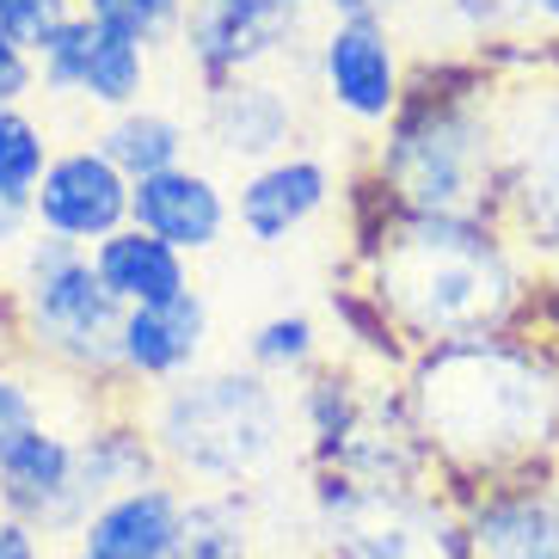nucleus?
<instances>
[{
  "instance_id": "aec40b11",
  "label": "nucleus",
  "mask_w": 559,
  "mask_h": 559,
  "mask_svg": "<svg viewBox=\"0 0 559 559\" xmlns=\"http://www.w3.org/2000/svg\"><path fill=\"white\" fill-rule=\"evenodd\" d=\"M93 148H99L130 185H142V179H154V173H173V166H185L191 130H185L173 111L135 105V111H117L111 123L93 135Z\"/></svg>"
},
{
  "instance_id": "412c9836",
  "label": "nucleus",
  "mask_w": 559,
  "mask_h": 559,
  "mask_svg": "<svg viewBox=\"0 0 559 559\" xmlns=\"http://www.w3.org/2000/svg\"><path fill=\"white\" fill-rule=\"evenodd\" d=\"M179 559H264L252 492H185Z\"/></svg>"
},
{
  "instance_id": "2eb2a0df",
  "label": "nucleus",
  "mask_w": 559,
  "mask_h": 559,
  "mask_svg": "<svg viewBox=\"0 0 559 559\" xmlns=\"http://www.w3.org/2000/svg\"><path fill=\"white\" fill-rule=\"evenodd\" d=\"M332 198V166L320 154H283L271 166H252L234 198V222L259 247H283L289 234H301Z\"/></svg>"
},
{
  "instance_id": "c756f323",
  "label": "nucleus",
  "mask_w": 559,
  "mask_h": 559,
  "mask_svg": "<svg viewBox=\"0 0 559 559\" xmlns=\"http://www.w3.org/2000/svg\"><path fill=\"white\" fill-rule=\"evenodd\" d=\"M443 7L461 19V25H467V32H479V37H486V32H498V25H510V19H523V13H528L523 0H443Z\"/></svg>"
},
{
  "instance_id": "cd10ccee",
  "label": "nucleus",
  "mask_w": 559,
  "mask_h": 559,
  "mask_svg": "<svg viewBox=\"0 0 559 559\" xmlns=\"http://www.w3.org/2000/svg\"><path fill=\"white\" fill-rule=\"evenodd\" d=\"M37 425H50V418H44V394H37V381L0 357V449H13L19 437L37 430Z\"/></svg>"
},
{
  "instance_id": "1a4fd4ad",
  "label": "nucleus",
  "mask_w": 559,
  "mask_h": 559,
  "mask_svg": "<svg viewBox=\"0 0 559 559\" xmlns=\"http://www.w3.org/2000/svg\"><path fill=\"white\" fill-rule=\"evenodd\" d=\"M320 86L357 123H394L406 105V62L388 19H332L320 37Z\"/></svg>"
},
{
  "instance_id": "7c9ffc66",
  "label": "nucleus",
  "mask_w": 559,
  "mask_h": 559,
  "mask_svg": "<svg viewBox=\"0 0 559 559\" xmlns=\"http://www.w3.org/2000/svg\"><path fill=\"white\" fill-rule=\"evenodd\" d=\"M0 559H56V554H50V542H44L32 523L0 516Z\"/></svg>"
},
{
  "instance_id": "f8f14e48",
  "label": "nucleus",
  "mask_w": 559,
  "mask_h": 559,
  "mask_svg": "<svg viewBox=\"0 0 559 559\" xmlns=\"http://www.w3.org/2000/svg\"><path fill=\"white\" fill-rule=\"evenodd\" d=\"M203 142L234 166H271L296 154V99L277 81L247 74L228 86H203Z\"/></svg>"
},
{
  "instance_id": "7ed1b4c3",
  "label": "nucleus",
  "mask_w": 559,
  "mask_h": 559,
  "mask_svg": "<svg viewBox=\"0 0 559 559\" xmlns=\"http://www.w3.org/2000/svg\"><path fill=\"white\" fill-rule=\"evenodd\" d=\"M142 425L166 461V479L185 492H252L289 474V455H301L296 400L240 362L191 369L154 388Z\"/></svg>"
},
{
  "instance_id": "f257e3e1",
  "label": "nucleus",
  "mask_w": 559,
  "mask_h": 559,
  "mask_svg": "<svg viewBox=\"0 0 559 559\" xmlns=\"http://www.w3.org/2000/svg\"><path fill=\"white\" fill-rule=\"evenodd\" d=\"M406 412L443 492L461 504L498 486L554 479L559 461V357L542 338L498 332L412 350Z\"/></svg>"
},
{
  "instance_id": "f03ea898",
  "label": "nucleus",
  "mask_w": 559,
  "mask_h": 559,
  "mask_svg": "<svg viewBox=\"0 0 559 559\" xmlns=\"http://www.w3.org/2000/svg\"><path fill=\"white\" fill-rule=\"evenodd\" d=\"M362 289L406 350L516 332L528 313L523 247L486 215H412L394 198L362 228Z\"/></svg>"
},
{
  "instance_id": "dca6fc26",
  "label": "nucleus",
  "mask_w": 559,
  "mask_h": 559,
  "mask_svg": "<svg viewBox=\"0 0 559 559\" xmlns=\"http://www.w3.org/2000/svg\"><path fill=\"white\" fill-rule=\"evenodd\" d=\"M185 535V486L154 479L135 492L111 498L105 510H93V523L81 528L74 554L81 559H179Z\"/></svg>"
},
{
  "instance_id": "6e6552de",
  "label": "nucleus",
  "mask_w": 559,
  "mask_h": 559,
  "mask_svg": "<svg viewBox=\"0 0 559 559\" xmlns=\"http://www.w3.org/2000/svg\"><path fill=\"white\" fill-rule=\"evenodd\" d=\"M185 56L203 86H228L264 74L301 37V13L277 0H191L185 13Z\"/></svg>"
},
{
  "instance_id": "393cba45",
  "label": "nucleus",
  "mask_w": 559,
  "mask_h": 559,
  "mask_svg": "<svg viewBox=\"0 0 559 559\" xmlns=\"http://www.w3.org/2000/svg\"><path fill=\"white\" fill-rule=\"evenodd\" d=\"M81 13L105 32L130 37V44H160V37L185 32V13H191V0H81Z\"/></svg>"
},
{
  "instance_id": "2f4dec72",
  "label": "nucleus",
  "mask_w": 559,
  "mask_h": 559,
  "mask_svg": "<svg viewBox=\"0 0 559 559\" xmlns=\"http://www.w3.org/2000/svg\"><path fill=\"white\" fill-rule=\"evenodd\" d=\"M332 19H388L400 13V7H412V0H326Z\"/></svg>"
},
{
  "instance_id": "a878e982",
  "label": "nucleus",
  "mask_w": 559,
  "mask_h": 559,
  "mask_svg": "<svg viewBox=\"0 0 559 559\" xmlns=\"http://www.w3.org/2000/svg\"><path fill=\"white\" fill-rule=\"evenodd\" d=\"M86 44H93V19L74 13L62 32L37 50V86L56 99H81V68H86Z\"/></svg>"
},
{
  "instance_id": "ddd939ff",
  "label": "nucleus",
  "mask_w": 559,
  "mask_h": 559,
  "mask_svg": "<svg viewBox=\"0 0 559 559\" xmlns=\"http://www.w3.org/2000/svg\"><path fill=\"white\" fill-rule=\"evenodd\" d=\"M68 492H74V437L68 430L37 425L13 449H0V516L32 523L50 547H68Z\"/></svg>"
},
{
  "instance_id": "39448f33",
  "label": "nucleus",
  "mask_w": 559,
  "mask_h": 559,
  "mask_svg": "<svg viewBox=\"0 0 559 559\" xmlns=\"http://www.w3.org/2000/svg\"><path fill=\"white\" fill-rule=\"evenodd\" d=\"M130 308L93 271V252L37 234L13 259V326L44 369L81 381H123Z\"/></svg>"
},
{
  "instance_id": "20e7f679",
  "label": "nucleus",
  "mask_w": 559,
  "mask_h": 559,
  "mask_svg": "<svg viewBox=\"0 0 559 559\" xmlns=\"http://www.w3.org/2000/svg\"><path fill=\"white\" fill-rule=\"evenodd\" d=\"M376 179L412 215L498 222V123L486 68H443L437 81H406V105L376 154Z\"/></svg>"
},
{
  "instance_id": "6ab92c4d",
  "label": "nucleus",
  "mask_w": 559,
  "mask_h": 559,
  "mask_svg": "<svg viewBox=\"0 0 559 559\" xmlns=\"http://www.w3.org/2000/svg\"><path fill=\"white\" fill-rule=\"evenodd\" d=\"M93 271H99V283L123 308H160V301L191 289L185 252H173L166 240H154L142 228H117L111 240H99L93 247Z\"/></svg>"
},
{
  "instance_id": "473e14b6",
  "label": "nucleus",
  "mask_w": 559,
  "mask_h": 559,
  "mask_svg": "<svg viewBox=\"0 0 559 559\" xmlns=\"http://www.w3.org/2000/svg\"><path fill=\"white\" fill-rule=\"evenodd\" d=\"M523 7H528V19H547L559 32V0H523Z\"/></svg>"
},
{
  "instance_id": "f704fd0d",
  "label": "nucleus",
  "mask_w": 559,
  "mask_h": 559,
  "mask_svg": "<svg viewBox=\"0 0 559 559\" xmlns=\"http://www.w3.org/2000/svg\"><path fill=\"white\" fill-rule=\"evenodd\" d=\"M56 559H81V554H74V547H62V554H56Z\"/></svg>"
},
{
  "instance_id": "9d476101",
  "label": "nucleus",
  "mask_w": 559,
  "mask_h": 559,
  "mask_svg": "<svg viewBox=\"0 0 559 559\" xmlns=\"http://www.w3.org/2000/svg\"><path fill=\"white\" fill-rule=\"evenodd\" d=\"M130 198H135V185L99 148H68V154H56L44 185H37L32 215H37V234L93 252L117 228H130Z\"/></svg>"
},
{
  "instance_id": "f3484780",
  "label": "nucleus",
  "mask_w": 559,
  "mask_h": 559,
  "mask_svg": "<svg viewBox=\"0 0 559 559\" xmlns=\"http://www.w3.org/2000/svg\"><path fill=\"white\" fill-rule=\"evenodd\" d=\"M467 542L474 559H559V486H498L467 498Z\"/></svg>"
},
{
  "instance_id": "bb28decb",
  "label": "nucleus",
  "mask_w": 559,
  "mask_h": 559,
  "mask_svg": "<svg viewBox=\"0 0 559 559\" xmlns=\"http://www.w3.org/2000/svg\"><path fill=\"white\" fill-rule=\"evenodd\" d=\"M74 13H81V0H0V32L13 37L19 50L37 56Z\"/></svg>"
},
{
  "instance_id": "a211bd4d",
  "label": "nucleus",
  "mask_w": 559,
  "mask_h": 559,
  "mask_svg": "<svg viewBox=\"0 0 559 559\" xmlns=\"http://www.w3.org/2000/svg\"><path fill=\"white\" fill-rule=\"evenodd\" d=\"M203 350H210V301L198 289H185L160 308H130V320H123V381L166 388V381L191 376Z\"/></svg>"
},
{
  "instance_id": "b1692460",
  "label": "nucleus",
  "mask_w": 559,
  "mask_h": 559,
  "mask_svg": "<svg viewBox=\"0 0 559 559\" xmlns=\"http://www.w3.org/2000/svg\"><path fill=\"white\" fill-rule=\"evenodd\" d=\"M50 135L37 130L32 111H0V203H25L32 210L37 185L50 173Z\"/></svg>"
},
{
  "instance_id": "4be33fe9",
  "label": "nucleus",
  "mask_w": 559,
  "mask_h": 559,
  "mask_svg": "<svg viewBox=\"0 0 559 559\" xmlns=\"http://www.w3.org/2000/svg\"><path fill=\"white\" fill-rule=\"evenodd\" d=\"M142 86H148V50L130 44V37L93 25V44H86V68H81V99L99 105V111H135L142 105Z\"/></svg>"
},
{
  "instance_id": "0eeeda50",
  "label": "nucleus",
  "mask_w": 559,
  "mask_h": 559,
  "mask_svg": "<svg viewBox=\"0 0 559 559\" xmlns=\"http://www.w3.org/2000/svg\"><path fill=\"white\" fill-rule=\"evenodd\" d=\"M498 228L523 252L559 259V74L516 81L492 99Z\"/></svg>"
},
{
  "instance_id": "5701e85b",
  "label": "nucleus",
  "mask_w": 559,
  "mask_h": 559,
  "mask_svg": "<svg viewBox=\"0 0 559 559\" xmlns=\"http://www.w3.org/2000/svg\"><path fill=\"white\" fill-rule=\"evenodd\" d=\"M247 369L271 381H289V376H313L320 369V326L308 313H271L247 332Z\"/></svg>"
},
{
  "instance_id": "9b49d317",
  "label": "nucleus",
  "mask_w": 559,
  "mask_h": 559,
  "mask_svg": "<svg viewBox=\"0 0 559 559\" xmlns=\"http://www.w3.org/2000/svg\"><path fill=\"white\" fill-rule=\"evenodd\" d=\"M166 479V461L154 449L142 412H105L74 437V492H68V547L81 542V528L93 523V510H105L111 498L135 492Z\"/></svg>"
},
{
  "instance_id": "72a5a7b5",
  "label": "nucleus",
  "mask_w": 559,
  "mask_h": 559,
  "mask_svg": "<svg viewBox=\"0 0 559 559\" xmlns=\"http://www.w3.org/2000/svg\"><path fill=\"white\" fill-rule=\"evenodd\" d=\"M277 7H296V13H301V7H313V0H277Z\"/></svg>"
},
{
  "instance_id": "4468645a",
  "label": "nucleus",
  "mask_w": 559,
  "mask_h": 559,
  "mask_svg": "<svg viewBox=\"0 0 559 559\" xmlns=\"http://www.w3.org/2000/svg\"><path fill=\"white\" fill-rule=\"evenodd\" d=\"M234 222V203L228 191L203 173V166H173V173H154V179L135 185L130 198V228L154 234V240H166L173 252H210L222 234H228Z\"/></svg>"
},
{
  "instance_id": "c85d7f7f",
  "label": "nucleus",
  "mask_w": 559,
  "mask_h": 559,
  "mask_svg": "<svg viewBox=\"0 0 559 559\" xmlns=\"http://www.w3.org/2000/svg\"><path fill=\"white\" fill-rule=\"evenodd\" d=\"M37 86V56L32 50H19L13 37L0 32V111H13L25 93Z\"/></svg>"
},
{
  "instance_id": "423d86ee",
  "label": "nucleus",
  "mask_w": 559,
  "mask_h": 559,
  "mask_svg": "<svg viewBox=\"0 0 559 559\" xmlns=\"http://www.w3.org/2000/svg\"><path fill=\"white\" fill-rule=\"evenodd\" d=\"M320 559H474L467 504L443 486H362L308 467Z\"/></svg>"
}]
</instances>
